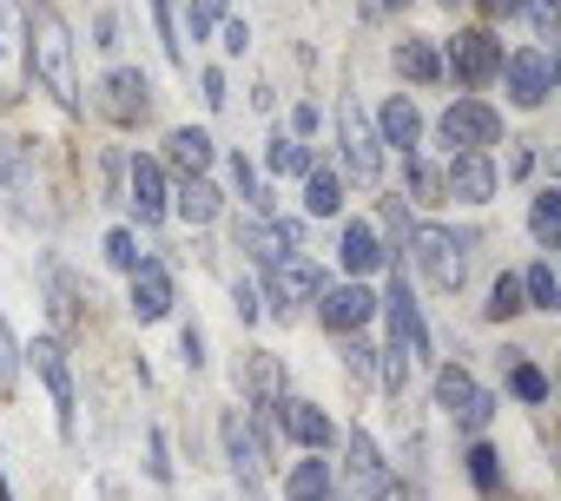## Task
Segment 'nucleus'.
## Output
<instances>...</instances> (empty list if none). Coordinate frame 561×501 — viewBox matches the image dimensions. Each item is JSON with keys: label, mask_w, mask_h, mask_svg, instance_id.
<instances>
[{"label": "nucleus", "mask_w": 561, "mask_h": 501, "mask_svg": "<svg viewBox=\"0 0 561 501\" xmlns=\"http://www.w3.org/2000/svg\"><path fill=\"white\" fill-rule=\"evenodd\" d=\"M27 73L60 113H87V100H80V47H73V27H67V14L54 0H27Z\"/></svg>", "instance_id": "f257e3e1"}, {"label": "nucleus", "mask_w": 561, "mask_h": 501, "mask_svg": "<svg viewBox=\"0 0 561 501\" xmlns=\"http://www.w3.org/2000/svg\"><path fill=\"white\" fill-rule=\"evenodd\" d=\"M403 250H410V265L423 271V284H430V291L456 298V291L469 284V250H476V237H469V231H449V224H410Z\"/></svg>", "instance_id": "f03ea898"}, {"label": "nucleus", "mask_w": 561, "mask_h": 501, "mask_svg": "<svg viewBox=\"0 0 561 501\" xmlns=\"http://www.w3.org/2000/svg\"><path fill=\"white\" fill-rule=\"evenodd\" d=\"M436 54H443V80H456L462 93L495 86V73H502V60H508V47L495 40V27H456Z\"/></svg>", "instance_id": "7ed1b4c3"}, {"label": "nucleus", "mask_w": 561, "mask_h": 501, "mask_svg": "<svg viewBox=\"0 0 561 501\" xmlns=\"http://www.w3.org/2000/svg\"><path fill=\"white\" fill-rule=\"evenodd\" d=\"M218 442H225V468H231V481L257 494L264 475H271V429H264V416H251V409H225V416H218Z\"/></svg>", "instance_id": "20e7f679"}, {"label": "nucleus", "mask_w": 561, "mask_h": 501, "mask_svg": "<svg viewBox=\"0 0 561 501\" xmlns=\"http://www.w3.org/2000/svg\"><path fill=\"white\" fill-rule=\"evenodd\" d=\"M324 284H331V271L311 265L305 250H291V258H277V265H264V278H257V291H264V317H298V311H311V304L324 298Z\"/></svg>", "instance_id": "39448f33"}, {"label": "nucleus", "mask_w": 561, "mask_h": 501, "mask_svg": "<svg viewBox=\"0 0 561 501\" xmlns=\"http://www.w3.org/2000/svg\"><path fill=\"white\" fill-rule=\"evenodd\" d=\"M436 139H443V152H495L502 145V106H489L482 93H456L436 113Z\"/></svg>", "instance_id": "423d86ee"}, {"label": "nucleus", "mask_w": 561, "mask_h": 501, "mask_svg": "<svg viewBox=\"0 0 561 501\" xmlns=\"http://www.w3.org/2000/svg\"><path fill=\"white\" fill-rule=\"evenodd\" d=\"M383 139H377V126H370V113L357 106V100H344L337 106V178H351V185H383Z\"/></svg>", "instance_id": "0eeeda50"}, {"label": "nucleus", "mask_w": 561, "mask_h": 501, "mask_svg": "<svg viewBox=\"0 0 561 501\" xmlns=\"http://www.w3.org/2000/svg\"><path fill=\"white\" fill-rule=\"evenodd\" d=\"M21 363H34V376H41V389H47V403H54V422H60V435L73 442V429H80V389H73V357H67V343H60V337H34V343H21Z\"/></svg>", "instance_id": "6e6552de"}, {"label": "nucleus", "mask_w": 561, "mask_h": 501, "mask_svg": "<svg viewBox=\"0 0 561 501\" xmlns=\"http://www.w3.org/2000/svg\"><path fill=\"white\" fill-rule=\"evenodd\" d=\"M430 396H436V409H443L462 435H482V429L495 422V409H502V403L476 383V370H469V363H443V370H436V383H430Z\"/></svg>", "instance_id": "1a4fd4ad"}, {"label": "nucleus", "mask_w": 561, "mask_h": 501, "mask_svg": "<svg viewBox=\"0 0 561 501\" xmlns=\"http://www.w3.org/2000/svg\"><path fill=\"white\" fill-rule=\"evenodd\" d=\"M152 106H159V93H152V73H139V67H113L93 86V113L106 126H119V132H139L152 119Z\"/></svg>", "instance_id": "9d476101"}, {"label": "nucleus", "mask_w": 561, "mask_h": 501, "mask_svg": "<svg viewBox=\"0 0 561 501\" xmlns=\"http://www.w3.org/2000/svg\"><path fill=\"white\" fill-rule=\"evenodd\" d=\"M126 211H133V231H159L172 218V172L159 165V152H126Z\"/></svg>", "instance_id": "9b49d317"}, {"label": "nucleus", "mask_w": 561, "mask_h": 501, "mask_svg": "<svg viewBox=\"0 0 561 501\" xmlns=\"http://www.w3.org/2000/svg\"><path fill=\"white\" fill-rule=\"evenodd\" d=\"M337 442H344V481H351V494H357V501H403L397 468H390V455L377 448V435H370V429H357V422H351V435H337Z\"/></svg>", "instance_id": "f8f14e48"}, {"label": "nucleus", "mask_w": 561, "mask_h": 501, "mask_svg": "<svg viewBox=\"0 0 561 501\" xmlns=\"http://www.w3.org/2000/svg\"><path fill=\"white\" fill-rule=\"evenodd\" d=\"M377 317L390 324V343H397V350L430 357V324H423V304H416V291H410V278H403V265H390V271H383Z\"/></svg>", "instance_id": "ddd939ff"}, {"label": "nucleus", "mask_w": 561, "mask_h": 501, "mask_svg": "<svg viewBox=\"0 0 561 501\" xmlns=\"http://www.w3.org/2000/svg\"><path fill=\"white\" fill-rule=\"evenodd\" d=\"M495 80L508 86V106H515V113H541L548 93H554V54H548V47H515Z\"/></svg>", "instance_id": "4468645a"}, {"label": "nucleus", "mask_w": 561, "mask_h": 501, "mask_svg": "<svg viewBox=\"0 0 561 501\" xmlns=\"http://www.w3.org/2000/svg\"><path fill=\"white\" fill-rule=\"evenodd\" d=\"M311 317H318L331 337H357V330H370V324H377V291H370V284H357V278H331V284H324V298L311 304Z\"/></svg>", "instance_id": "2eb2a0df"}, {"label": "nucleus", "mask_w": 561, "mask_h": 501, "mask_svg": "<svg viewBox=\"0 0 561 501\" xmlns=\"http://www.w3.org/2000/svg\"><path fill=\"white\" fill-rule=\"evenodd\" d=\"M172 304H179V278H172L165 258H152V250H146L139 271L126 278V317H133V324H165Z\"/></svg>", "instance_id": "dca6fc26"}, {"label": "nucleus", "mask_w": 561, "mask_h": 501, "mask_svg": "<svg viewBox=\"0 0 561 501\" xmlns=\"http://www.w3.org/2000/svg\"><path fill=\"white\" fill-rule=\"evenodd\" d=\"M27 100V0H0V106Z\"/></svg>", "instance_id": "f3484780"}, {"label": "nucleus", "mask_w": 561, "mask_h": 501, "mask_svg": "<svg viewBox=\"0 0 561 501\" xmlns=\"http://www.w3.org/2000/svg\"><path fill=\"white\" fill-rule=\"evenodd\" d=\"M495 191H502L495 152H449V165H443V198L449 205H495Z\"/></svg>", "instance_id": "a211bd4d"}, {"label": "nucleus", "mask_w": 561, "mask_h": 501, "mask_svg": "<svg viewBox=\"0 0 561 501\" xmlns=\"http://www.w3.org/2000/svg\"><path fill=\"white\" fill-rule=\"evenodd\" d=\"M277 422H285V435L298 442V455H331L337 448V416L324 409V403H311V396H285L277 403Z\"/></svg>", "instance_id": "6ab92c4d"}, {"label": "nucleus", "mask_w": 561, "mask_h": 501, "mask_svg": "<svg viewBox=\"0 0 561 501\" xmlns=\"http://www.w3.org/2000/svg\"><path fill=\"white\" fill-rule=\"evenodd\" d=\"M370 126H377V139H383V152H423V139H430V119H423V106H416V93H390L377 113H370Z\"/></svg>", "instance_id": "aec40b11"}, {"label": "nucleus", "mask_w": 561, "mask_h": 501, "mask_svg": "<svg viewBox=\"0 0 561 501\" xmlns=\"http://www.w3.org/2000/svg\"><path fill=\"white\" fill-rule=\"evenodd\" d=\"M337 271L357 278V284H370L377 271H390V250H383V237H377L370 218H344V231H337Z\"/></svg>", "instance_id": "412c9836"}, {"label": "nucleus", "mask_w": 561, "mask_h": 501, "mask_svg": "<svg viewBox=\"0 0 561 501\" xmlns=\"http://www.w3.org/2000/svg\"><path fill=\"white\" fill-rule=\"evenodd\" d=\"M238 389H244V409L251 416H264V409H277L291 389H285V357L277 350H244L238 357Z\"/></svg>", "instance_id": "4be33fe9"}, {"label": "nucleus", "mask_w": 561, "mask_h": 501, "mask_svg": "<svg viewBox=\"0 0 561 501\" xmlns=\"http://www.w3.org/2000/svg\"><path fill=\"white\" fill-rule=\"evenodd\" d=\"M159 165H165L172 178H211V165H218V139H211L205 126H172Z\"/></svg>", "instance_id": "5701e85b"}, {"label": "nucleus", "mask_w": 561, "mask_h": 501, "mask_svg": "<svg viewBox=\"0 0 561 501\" xmlns=\"http://www.w3.org/2000/svg\"><path fill=\"white\" fill-rule=\"evenodd\" d=\"M508 455L489 442V435H469V448H462V475H469V488L482 494V501H508V468H502Z\"/></svg>", "instance_id": "b1692460"}, {"label": "nucleus", "mask_w": 561, "mask_h": 501, "mask_svg": "<svg viewBox=\"0 0 561 501\" xmlns=\"http://www.w3.org/2000/svg\"><path fill=\"white\" fill-rule=\"evenodd\" d=\"M172 218L192 224V231L218 224V218H225V191H218V178H179V185H172Z\"/></svg>", "instance_id": "393cba45"}, {"label": "nucleus", "mask_w": 561, "mask_h": 501, "mask_svg": "<svg viewBox=\"0 0 561 501\" xmlns=\"http://www.w3.org/2000/svg\"><path fill=\"white\" fill-rule=\"evenodd\" d=\"M41 284H47V317L60 324V343L80 337L87 317H80V284H73V271H67L60 258H47V265H41Z\"/></svg>", "instance_id": "a878e982"}, {"label": "nucleus", "mask_w": 561, "mask_h": 501, "mask_svg": "<svg viewBox=\"0 0 561 501\" xmlns=\"http://www.w3.org/2000/svg\"><path fill=\"white\" fill-rule=\"evenodd\" d=\"M337 494V462L324 455H298L285 468V501H331Z\"/></svg>", "instance_id": "bb28decb"}, {"label": "nucleus", "mask_w": 561, "mask_h": 501, "mask_svg": "<svg viewBox=\"0 0 561 501\" xmlns=\"http://www.w3.org/2000/svg\"><path fill=\"white\" fill-rule=\"evenodd\" d=\"M390 60H397V73H403L410 86H443V54H436V40L403 34V40L390 47Z\"/></svg>", "instance_id": "cd10ccee"}, {"label": "nucleus", "mask_w": 561, "mask_h": 501, "mask_svg": "<svg viewBox=\"0 0 561 501\" xmlns=\"http://www.w3.org/2000/svg\"><path fill=\"white\" fill-rule=\"evenodd\" d=\"M298 198H305V218H344V178H337V165H311Z\"/></svg>", "instance_id": "c85d7f7f"}, {"label": "nucleus", "mask_w": 561, "mask_h": 501, "mask_svg": "<svg viewBox=\"0 0 561 501\" xmlns=\"http://www.w3.org/2000/svg\"><path fill=\"white\" fill-rule=\"evenodd\" d=\"M502 376H508V396H515L522 409H541V403H548V370L528 363L522 350H502Z\"/></svg>", "instance_id": "c756f323"}, {"label": "nucleus", "mask_w": 561, "mask_h": 501, "mask_svg": "<svg viewBox=\"0 0 561 501\" xmlns=\"http://www.w3.org/2000/svg\"><path fill=\"white\" fill-rule=\"evenodd\" d=\"M311 165H318V152H311L305 139H291V132H271V139H264V172H271V178H305Z\"/></svg>", "instance_id": "7c9ffc66"}, {"label": "nucleus", "mask_w": 561, "mask_h": 501, "mask_svg": "<svg viewBox=\"0 0 561 501\" xmlns=\"http://www.w3.org/2000/svg\"><path fill=\"white\" fill-rule=\"evenodd\" d=\"M528 237L541 244V258H548V250H561V191L554 185H541L528 198Z\"/></svg>", "instance_id": "2f4dec72"}, {"label": "nucleus", "mask_w": 561, "mask_h": 501, "mask_svg": "<svg viewBox=\"0 0 561 501\" xmlns=\"http://www.w3.org/2000/svg\"><path fill=\"white\" fill-rule=\"evenodd\" d=\"M225 178H231V198H244V211H257V218H271V211H277V198L264 191V178H257V165H251L244 152H231V159H225Z\"/></svg>", "instance_id": "473e14b6"}, {"label": "nucleus", "mask_w": 561, "mask_h": 501, "mask_svg": "<svg viewBox=\"0 0 561 501\" xmlns=\"http://www.w3.org/2000/svg\"><path fill=\"white\" fill-rule=\"evenodd\" d=\"M515 278H522V304H528L535 317H554V311H561V284H554V265H548V258H535V265L515 271Z\"/></svg>", "instance_id": "72a5a7b5"}, {"label": "nucleus", "mask_w": 561, "mask_h": 501, "mask_svg": "<svg viewBox=\"0 0 561 501\" xmlns=\"http://www.w3.org/2000/svg\"><path fill=\"white\" fill-rule=\"evenodd\" d=\"M403 185H410V198H403V205H449V198H443V172H436L423 152H410V159H403Z\"/></svg>", "instance_id": "f704fd0d"}, {"label": "nucleus", "mask_w": 561, "mask_h": 501, "mask_svg": "<svg viewBox=\"0 0 561 501\" xmlns=\"http://www.w3.org/2000/svg\"><path fill=\"white\" fill-rule=\"evenodd\" d=\"M528 304H522V278L515 271H495V284H489V304H482V324H515Z\"/></svg>", "instance_id": "c9c22d12"}, {"label": "nucleus", "mask_w": 561, "mask_h": 501, "mask_svg": "<svg viewBox=\"0 0 561 501\" xmlns=\"http://www.w3.org/2000/svg\"><path fill=\"white\" fill-rule=\"evenodd\" d=\"M21 330L8 324V311H0V403H14L21 396Z\"/></svg>", "instance_id": "e433bc0d"}, {"label": "nucleus", "mask_w": 561, "mask_h": 501, "mask_svg": "<svg viewBox=\"0 0 561 501\" xmlns=\"http://www.w3.org/2000/svg\"><path fill=\"white\" fill-rule=\"evenodd\" d=\"M100 250H106V265H113L119 278H133V271H139V258H146V244H139V231H133V224H113V231L100 237Z\"/></svg>", "instance_id": "4c0bfd02"}, {"label": "nucleus", "mask_w": 561, "mask_h": 501, "mask_svg": "<svg viewBox=\"0 0 561 501\" xmlns=\"http://www.w3.org/2000/svg\"><path fill=\"white\" fill-rule=\"evenodd\" d=\"M410 370H416V357H410V350H397V343H377V389H383V396H397V403H403V389H410Z\"/></svg>", "instance_id": "58836bf2"}, {"label": "nucleus", "mask_w": 561, "mask_h": 501, "mask_svg": "<svg viewBox=\"0 0 561 501\" xmlns=\"http://www.w3.org/2000/svg\"><path fill=\"white\" fill-rule=\"evenodd\" d=\"M337 357H344V376L351 383H377V343L357 330V337H337Z\"/></svg>", "instance_id": "ea45409f"}, {"label": "nucleus", "mask_w": 561, "mask_h": 501, "mask_svg": "<svg viewBox=\"0 0 561 501\" xmlns=\"http://www.w3.org/2000/svg\"><path fill=\"white\" fill-rule=\"evenodd\" d=\"M522 21H528L535 47H554V34H561V0H522Z\"/></svg>", "instance_id": "a19ab883"}, {"label": "nucleus", "mask_w": 561, "mask_h": 501, "mask_svg": "<svg viewBox=\"0 0 561 501\" xmlns=\"http://www.w3.org/2000/svg\"><path fill=\"white\" fill-rule=\"evenodd\" d=\"M152 8V27H159V47L172 67H185V34H179V14H172V0H146Z\"/></svg>", "instance_id": "79ce46f5"}, {"label": "nucleus", "mask_w": 561, "mask_h": 501, "mask_svg": "<svg viewBox=\"0 0 561 501\" xmlns=\"http://www.w3.org/2000/svg\"><path fill=\"white\" fill-rule=\"evenodd\" d=\"M146 481H159V488L172 481V442H165V429H159V422L146 429Z\"/></svg>", "instance_id": "37998d69"}, {"label": "nucleus", "mask_w": 561, "mask_h": 501, "mask_svg": "<svg viewBox=\"0 0 561 501\" xmlns=\"http://www.w3.org/2000/svg\"><path fill=\"white\" fill-rule=\"evenodd\" d=\"M218 21H225V0H192L179 34H192V40H211V34H218Z\"/></svg>", "instance_id": "c03bdc74"}, {"label": "nucleus", "mask_w": 561, "mask_h": 501, "mask_svg": "<svg viewBox=\"0 0 561 501\" xmlns=\"http://www.w3.org/2000/svg\"><path fill=\"white\" fill-rule=\"evenodd\" d=\"M231 311H238V324L251 330V324H264V291H257V278H238L231 284Z\"/></svg>", "instance_id": "a18cd8bd"}, {"label": "nucleus", "mask_w": 561, "mask_h": 501, "mask_svg": "<svg viewBox=\"0 0 561 501\" xmlns=\"http://www.w3.org/2000/svg\"><path fill=\"white\" fill-rule=\"evenodd\" d=\"M179 363H185L192 376L211 363V357H205V330H198V324H185V330H179Z\"/></svg>", "instance_id": "49530a36"}, {"label": "nucleus", "mask_w": 561, "mask_h": 501, "mask_svg": "<svg viewBox=\"0 0 561 501\" xmlns=\"http://www.w3.org/2000/svg\"><path fill=\"white\" fill-rule=\"evenodd\" d=\"M469 8L482 14L476 27H502V21H522V0H469Z\"/></svg>", "instance_id": "de8ad7c7"}, {"label": "nucleus", "mask_w": 561, "mask_h": 501, "mask_svg": "<svg viewBox=\"0 0 561 501\" xmlns=\"http://www.w3.org/2000/svg\"><path fill=\"white\" fill-rule=\"evenodd\" d=\"M198 100H205V113H218V106L231 100V86H225V67H205V73H198Z\"/></svg>", "instance_id": "09e8293b"}, {"label": "nucleus", "mask_w": 561, "mask_h": 501, "mask_svg": "<svg viewBox=\"0 0 561 501\" xmlns=\"http://www.w3.org/2000/svg\"><path fill=\"white\" fill-rule=\"evenodd\" d=\"M218 47H225V60H244V47H251V27H244V21H218Z\"/></svg>", "instance_id": "8fccbe9b"}, {"label": "nucleus", "mask_w": 561, "mask_h": 501, "mask_svg": "<svg viewBox=\"0 0 561 501\" xmlns=\"http://www.w3.org/2000/svg\"><path fill=\"white\" fill-rule=\"evenodd\" d=\"M21 178V139H8V132H0V191H8Z\"/></svg>", "instance_id": "3c124183"}, {"label": "nucleus", "mask_w": 561, "mask_h": 501, "mask_svg": "<svg viewBox=\"0 0 561 501\" xmlns=\"http://www.w3.org/2000/svg\"><path fill=\"white\" fill-rule=\"evenodd\" d=\"M311 132H318V106L298 100V106H291V139H311Z\"/></svg>", "instance_id": "603ef678"}, {"label": "nucleus", "mask_w": 561, "mask_h": 501, "mask_svg": "<svg viewBox=\"0 0 561 501\" xmlns=\"http://www.w3.org/2000/svg\"><path fill=\"white\" fill-rule=\"evenodd\" d=\"M93 47H106V54L119 47V21H113V14H100V34H93Z\"/></svg>", "instance_id": "864d4df0"}, {"label": "nucleus", "mask_w": 561, "mask_h": 501, "mask_svg": "<svg viewBox=\"0 0 561 501\" xmlns=\"http://www.w3.org/2000/svg\"><path fill=\"white\" fill-rule=\"evenodd\" d=\"M528 172H535V152H528V145H522V152H515V159H508V178H528Z\"/></svg>", "instance_id": "5fc2aeb1"}, {"label": "nucleus", "mask_w": 561, "mask_h": 501, "mask_svg": "<svg viewBox=\"0 0 561 501\" xmlns=\"http://www.w3.org/2000/svg\"><path fill=\"white\" fill-rule=\"evenodd\" d=\"M0 501H14V488H8V468H0Z\"/></svg>", "instance_id": "6e6d98bb"}, {"label": "nucleus", "mask_w": 561, "mask_h": 501, "mask_svg": "<svg viewBox=\"0 0 561 501\" xmlns=\"http://www.w3.org/2000/svg\"><path fill=\"white\" fill-rule=\"evenodd\" d=\"M377 8H410V0H377Z\"/></svg>", "instance_id": "4d7b16f0"}, {"label": "nucleus", "mask_w": 561, "mask_h": 501, "mask_svg": "<svg viewBox=\"0 0 561 501\" xmlns=\"http://www.w3.org/2000/svg\"><path fill=\"white\" fill-rule=\"evenodd\" d=\"M443 8H469V0H443Z\"/></svg>", "instance_id": "13d9d810"}, {"label": "nucleus", "mask_w": 561, "mask_h": 501, "mask_svg": "<svg viewBox=\"0 0 561 501\" xmlns=\"http://www.w3.org/2000/svg\"><path fill=\"white\" fill-rule=\"evenodd\" d=\"M331 501H344V494H331Z\"/></svg>", "instance_id": "bf43d9fd"}]
</instances>
